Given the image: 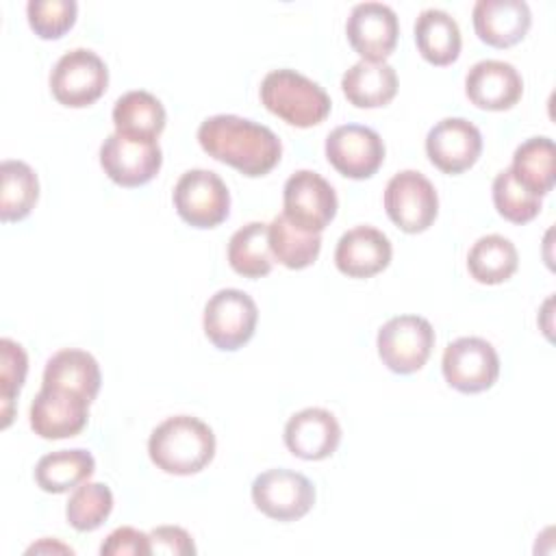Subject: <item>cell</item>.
<instances>
[{
	"instance_id": "cell-18",
	"label": "cell",
	"mask_w": 556,
	"mask_h": 556,
	"mask_svg": "<svg viewBox=\"0 0 556 556\" xmlns=\"http://www.w3.org/2000/svg\"><path fill=\"white\" fill-rule=\"evenodd\" d=\"M341 441L337 417L319 406L302 408L285 426V445L302 460H324L332 456Z\"/></svg>"
},
{
	"instance_id": "cell-2",
	"label": "cell",
	"mask_w": 556,
	"mask_h": 556,
	"mask_svg": "<svg viewBox=\"0 0 556 556\" xmlns=\"http://www.w3.org/2000/svg\"><path fill=\"white\" fill-rule=\"evenodd\" d=\"M150 460L165 473L191 476L215 456V434L208 424L191 415H174L161 421L148 439Z\"/></svg>"
},
{
	"instance_id": "cell-10",
	"label": "cell",
	"mask_w": 556,
	"mask_h": 556,
	"mask_svg": "<svg viewBox=\"0 0 556 556\" xmlns=\"http://www.w3.org/2000/svg\"><path fill=\"white\" fill-rule=\"evenodd\" d=\"M252 502L269 519H302L315 504L313 482L293 469H267L252 482Z\"/></svg>"
},
{
	"instance_id": "cell-36",
	"label": "cell",
	"mask_w": 556,
	"mask_h": 556,
	"mask_svg": "<svg viewBox=\"0 0 556 556\" xmlns=\"http://www.w3.org/2000/svg\"><path fill=\"white\" fill-rule=\"evenodd\" d=\"M152 554H193L191 534L178 526H159L150 534Z\"/></svg>"
},
{
	"instance_id": "cell-17",
	"label": "cell",
	"mask_w": 556,
	"mask_h": 556,
	"mask_svg": "<svg viewBox=\"0 0 556 556\" xmlns=\"http://www.w3.org/2000/svg\"><path fill=\"white\" fill-rule=\"evenodd\" d=\"M465 93L471 104L484 111L513 109L523 93V78L515 65L497 59H484L469 67Z\"/></svg>"
},
{
	"instance_id": "cell-29",
	"label": "cell",
	"mask_w": 556,
	"mask_h": 556,
	"mask_svg": "<svg viewBox=\"0 0 556 556\" xmlns=\"http://www.w3.org/2000/svg\"><path fill=\"white\" fill-rule=\"evenodd\" d=\"M228 263L243 278L267 276L274 265L267 224L250 222L239 228L228 241Z\"/></svg>"
},
{
	"instance_id": "cell-27",
	"label": "cell",
	"mask_w": 556,
	"mask_h": 556,
	"mask_svg": "<svg viewBox=\"0 0 556 556\" xmlns=\"http://www.w3.org/2000/svg\"><path fill=\"white\" fill-rule=\"evenodd\" d=\"M517 248L502 235L480 237L467 254V269L480 285H500L508 280L517 271Z\"/></svg>"
},
{
	"instance_id": "cell-5",
	"label": "cell",
	"mask_w": 556,
	"mask_h": 556,
	"mask_svg": "<svg viewBox=\"0 0 556 556\" xmlns=\"http://www.w3.org/2000/svg\"><path fill=\"white\" fill-rule=\"evenodd\" d=\"M256 302L241 289H219L204 306V334L222 352L243 348L256 330Z\"/></svg>"
},
{
	"instance_id": "cell-33",
	"label": "cell",
	"mask_w": 556,
	"mask_h": 556,
	"mask_svg": "<svg viewBox=\"0 0 556 556\" xmlns=\"http://www.w3.org/2000/svg\"><path fill=\"white\" fill-rule=\"evenodd\" d=\"M28 371V356L24 348L4 337L0 339V410H2V428H7L13 419L15 395L24 387Z\"/></svg>"
},
{
	"instance_id": "cell-20",
	"label": "cell",
	"mask_w": 556,
	"mask_h": 556,
	"mask_svg": "<svg viewBox=\"0 0 556 556\" xmlns=\"http://www.w3.org/2000/svg\"><path fill=\"white\" fill-rule=\"evenodd\" d=\"M480 41L493 48H510L530 30L532 15L523 0H478L471 11Z\"/></svg>"
},
{
	"instance_id": "cell-15",
	"label": "cell",
	"mask_w": 556,
	"mask_h": 556,
	"mask_svg": "<svg viewBox=\"0 0 556 556\" xmlns=\"http://www.w3.org/2000/svg\"><path fill=\"white\" fill-rule=\"evenodd\" d=\"M345 35L363 61H384L397 46L400 22L389 4L361 2L350 11Z\"/></svg>"
},
{
	"instance_id": "cell-7",
	"label": "cell",
	"mask_w": 556,
	"mask_h": 556,
	"mask_svg": "<svg viewBox=\"0 0 556 556\" xmlns=\"http://www.w3.org/2000/svg\"><path fill=\"white\" fill-rule=\"evenodd\" d=\"M384 211L404 232L417 235L428 230L439 213L434 185L415 169H402L384 187Z\"/></svg>"
},
{
	"instance_id": "cell-16",
	"label": "cell",
	"mask_w": 556,
	"mask_h": 556,
	"mask_svg": "<svg viewBox=\"0 0 556 556\" xmlns=\"http://www.w3.org/2000/svg\"><path fill=\"white\" fill-rule=\"evenodd\" d=\"M89 404L91 402L78 393L41 387L28 410L30 428L35 434L50 441L76 437L87 426Z\"/></svg>"
},
{
	"instance_id": "cell-24",
	"label": "cell",
	"mask_w": 556,
	"mask_h": 556,
	"mask_svg": "<svg viewBox=\"0 0 556 556\" xmlns=\"http://www.w3.org/2000/svg\"><path fill=\"white\" fill-rule=\"evenodd\" d=\"M165 109L156 96L143 89L126 91L115 100L113 106V124L115 132L132 137V139H152L165 128Z\"/></svg>"
},
{
	"instance_id": "cell-19",
	"label": "cell",
	"mask_w": 556,
	"mask_h": 556,
	"mask_svg": "<svg viewBox=\"0 0 556 556\" xmlns=\"http://www.w3.org/2000/svg\"><path fill=\"white\" fill-rule=\"evenodd\" d=\"M391 256L389 237L374 226H356L343 232L334 248V265L348 278H371L387 269Z\"/></svg>"
},
{
	"instance_id": "cell-6",
	"label": "cell",
	"mask_w": 556,
	"mask_h": 556,
	"mask_svg": "<svg viewBox=\"0 0 556 556\" xmlns=\"http://www.w3.org/2000/svg\"><path fill=\"white\" fill-rule=\"evenodd\" d=\"M378 356L393 374L419 371L434 348V330L426 317L397 315L378 330Z\"/></svg>"
},
{
	"instance_id": "cell-12",
	"label": "cell",
	"mask_w": 556,
	"mask_h": 556,
	"mask_svg": "<svg viewBox=\"0 0 556 556\" xmlns=\"http://www.w3.org/2000/svg\"><path fill=\"white\" fill-rule=\"evenodd\" d=\"M326 159L345 178H371L384 161V141L374 128L361 124L337 126L326 137Z\"/></svg>"
},
{
	"instance_id": "cell-35",
	"label": "cell",
	"mask_w": 556,
	"mask_h": 556,
	"mask_svg": "<svg viewBox=\"0 0 556 556\" xmlns=\"http://www.w3.org/2000/svg\"><path fill=\"white\" fill-rule=\"evenodd\" d=\"M100 554L102 556H126V554H132V556H148L152 554V547H150V536L132 526H122V528H115L106 539L104 543L100 545Z\"/></svg>"
},
{
	"instance_id": "cell-14",
	"label": "cell",
	"mask_w": 556,
	"mask_h": 556,
	"mask_svg": "<svg viewBox=\"0 0 556 556\" xmlns=\"http://www.w3.org/2000/svg\"><path fill=\"white\" fill-rule=\"evenodd\" d=\"M482 152V135L476 124L465 117H445L426 135V154L443 174H463Z\"/></svg>"
},
{
	"instance_id": "cell-8",
	"label": "cell",
	"mask_w": 556,
	"mask_h": 556,
	"mask_svg": "<svg viewBox=\"0 0 556 556\" xmlns=\"http://www.w3.org/2000/svg\"><path fill=\"white\" fill-rule=\"evenodd\" d=\"M174 208L193 228H215L230 213L226 182L211 169H189L174 187Z\"/></svg>"
},
{
	"instance_id": "cell-25",
	"label": "cell",
	"mask_w": 556,
	"mask_h": 556,
	"mask_svg": "<svg viewBox=\"0 0 556 556\" xmlns=\"http://www.w3.org/2000/svg\"><path fill=\"white\" fill-rule=\"evenodd\" d=\"M96 471V460L87 450H59L39 458L35 482L46 493H67L87 482Z\"/></svg>"
},
{
	"instance_id": "cell-37",
	"label": "cell",
	"mask_w": 556,
	"mask_h": 556,
	"mask_svg": "<svg viewBox=\"0 0 556 556\" xmlns=\"http://www.w3.org/2000/svg\"><path fill=\"white\" fill-rule=\"evenodd\" d=\"M65 552V554H74V549L72 547H67V545H63V543H56V541H52V545H50V539H43L41 543H37V545H33V547H28V554L30 552Z\"/></svg>"
},
{
	"instance_id": "cell-26",
	"label": "cell",
	"mask_w": 556,
	"mask_h": 556,
	"mask_svg": "<svg viewBox=\"0 0 556 556\" xmlns=\"http://www.w3.org/2000/svg\"><path fill=\"white\" fill-rule=\"evenodd\" d=\"M554 141L549 137H530L517 146L510 172L530 193L543 198L554 189L556 178Z\"/></svg>"
},
{
	"instance_id": "cell-30",
	"label": "cell",
	"mask_w": 556,
	"mask_h": 556,
	"mask_svg": "<svg viewBox=\"0 0 556 556\" xmlns=\"http://www.w3.org/2000/svg\"><path fill=\"white\" fill-rule=\"evenodd\" d=\"M271 256L289 269H304L313 265L321 250V237L300 230L285 215H276L267 224Z\"/></svg>"
},
{
	"instance_id": "cell-4",
	"label": "cell",
	"mask_w": 556,
	"mask_h": 556,
	"mask_svg": "<svg viewBox=\"0 0 556 556\" xmlns=\"http://www.w3.org/2000/svg\"><path fill=\"white\" fill-rule=\"evenodd\" d=\"M109 87L106 63L87 48L65 52L50 72V91L59 104L85 109L100 100Z\"/></svg>"
},
{
	"instance_id": "cell-3",
	"label": "cell",
	"mask_w": 556,
	"mask_h": 556,
	"mask_svg": "<svg viewBox=\"0 0 556 556\" xmlns=\"http://www.w3.org/2000/svg\"><path fill=\"white\" fill-rule=\"evenodd\" d=\"M261 102L295 128L321 124L330 113V96L315 80L295 70H274L261 83Z\"/></svg>"
},
{
	"instance_id": "cell-1",
	"label": "cell",
	"mask_w": 556,
	"mask_h": 556,
	"mask_svg": "<svg viewBox=\"0 0 556 556\" xmlns=\"http://www.w3.org/2000/svg\"><path fill=\"white\" fill-rule=\"evenodd\" d=\"M198 141L208 156L250 178L269 174L282 156L280 139L271 128L239 115L206 117L198 128Z\"/></svg>"
},
{
	"instance_id": "cell-21",
	"label": "cell",
	"mask_w": 556,
	"mask_h": 556,
	"mask_svg": "<svg viewBox=\"0 0 556 556\" xmlns=\"http://www.w3.org/2000/svg\"><path fill=\"white\" fill-rule=\"evenodd\" d=\"M343 96L356 109H378L397 93V74L387 61H358L341 78Z\"/></svg>"
},
{
	"instance_id": "cell-13",
	"label": "cell",
	"mask_w": 556,
	"mask_h": 556,
	"mask_svg": "<svg viewBox=\"0 0 556 556\" xmlns=\"http://www.w3.org/2000/svg\"><path fill=\"white\" fill-rule=\"evenodd\" d=\"M100 165L115 185L141 187L159 174L163 152L152 139H132L113 132L100 146Z\"/></svg>"
},
{
	"instance_id": "cell-28",
	"label": "cell",
	"mask_w": 556,
	"mask_h": 556,
	"mask_svg": "<svg viewBox=\"0 0 556 556\" xmlns=\"http://www.w3.org/2000/svg\"><path fill=\"white\" fill-rule=\"evenodd\" d=\"M0 219L20 222L30 215L39 200V180L35 169L15 159H7L0 165Z\"/></svg>"
},
{
	"instance_id": "cell-11",
	"label": "cell",
	"mask_w": 556,
	"mask_h": 556,
	"mask_svg": "<svg viewBox=\"0 0 556 556\" xmlns=\"http://www.w3.org/2000/svg\"><path fill=\"white\" fill-rule=\"evenodd\" d=\"M445 382L460 393H480L495 384L500 356L482 337H460L452 341L441 361Z\"/></svg>"
},
{
	"instance_id": "cell-9",
	"label": "cell",
	"mask_w": 556,
	"mask_h": 556,
	"mask_svg": "<svg viewBox=\"0 0 556 556\" xmlns=\"http://www.w3.org/2000/svg\"><path fill=\"white\" fill-rule=\"evenodd\" d=\"M285 217L300 230L319 235L337 215V193L332 185L311 169L293 172L282 189Z\"/></svg>"
},
{
	"instance_id": "cell-34",
	"label": "cell",
	"mask_w": 556,
	"mask_h": 556,
	"mask_svg": "<svg viewBox=\"0 0 556 556\" xmlns=\"http://www.w3.org/2000/svg\"><path fill=\"white\" fill-rule=\"evenodd\" d=\"M78 4L74 0H30L26 17L35 35L41 39L63 37L76 22Z\"/></svg>"
},
{
	"instance_id": "cell-23",
	"label": "cell",
	"mask_w": 556,
	"mask_h": 556,
	"mask_svg": "<svg viewBox=\"0 0 556 556\" xmlns=\"http://www.w3.org/2000/svg\"><path fill=\"white\" fill-rule=\"evenodd\" d=\"M413 33L417 50L428 63L443 67L458 59L463 39L460 28L450 13L441 9L421 11L415 20Z\"/></svg>"
},
{
	"instance_id": "cell-31",
	"label": "cell",
	"mask_w": 556,
	"mask_h": 556,
	"mask_svg": "<svg viewBox=\"0 0 556 556\" xmlns=\"http://www.w3.org/2000/svg\"><path fill=\"white\" fill-rule=\"evenodd\" d=\"M113 510V493L102 482H83L70 495L65 506L67 523L78 532H91L100 528Z\"/></svg>"
},
{
	"instance_id": "cell-32",
	"label": "cell",
	"mask_w": 556,
	"mask_h": 556,
	"mask_svg": "<svg viewBox=\"0 0 556 556\" xmlns=\"http://www.w3.org/2000/svg\"><path fill=\"white\" fill-rule=\"evenodd\" d=\"M493 204L497 213L513 224H528L541 211V198L523 189L515 180L510 167L497 172L493 178Z\"/></svg>"
},
{
	"instance_id": "cell-22",
	"label": "cell",
	"mask_w": 556,
	"mask_h": 556,
	"mask_svg": "<svg viewBox=\"0 0 556 556\" xmlns=\"http://www.w3.org/2000/svg\"><path fill=\"white\" fill-rule=\"evenodd\" d=\"M102 384L98 361L85 350H59L52 354L43 369V384L50 389H63L96 400Z\"/></svg>"
}]
</instances>
